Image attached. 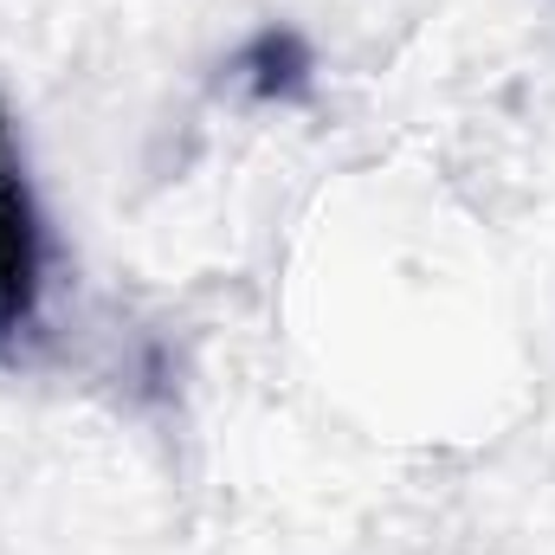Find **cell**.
<instances>
[{"mask_svg": "<svg viewBox=\"0 0 555 555\" xmlns=\"http://www.w3.org/2000/svg\"><path fill=\"white\" fill-rule=\"evenodd\" d=\"M304 72H310V59H304V46L291 33L253 39V52L240 59V78H246L253 98H297L304 91Z\"/></svg>", "mask_w": 555, "mask_h": 555, "instance_id": "6da1fadb", "label": "cell"}]
</instances>
